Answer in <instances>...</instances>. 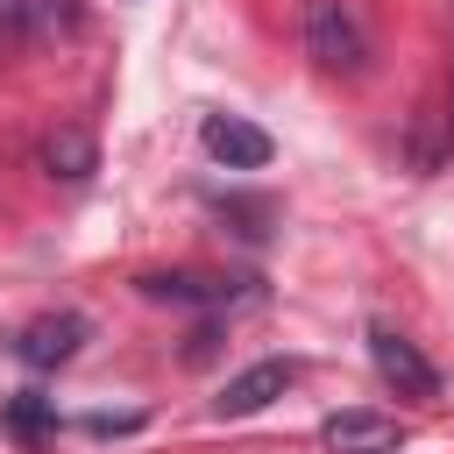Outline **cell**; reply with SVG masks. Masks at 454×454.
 I'll return each instance as SVG.
<instances>
[{"instance_id":"1","label":"cell","mask_w":454,"mask_h":454,"mask_svg":"<svg viewBox=\"0 0 454 454\" xmlns=\"http://www.w3.org/2000/svg\"><path fill=\"white\" fill-rule=\"evenodd\" d=\"M298 43L326 78H362L369 71V35H362L348 0H305L298 7Z\"/></svg>"},{"instance_id":"2","label":"cell","mask_w":454,"mask_h":454,"mask_svg":"<svg viewBox=\"0 0 454 454\" xmlns=\"http://www.w3.org/2000/svg\"><path fill=\"white\" fill-rule=\"evenodd\" d=\"M369 362H376V376H383L397 397H411V404H433V397H440V369H433L397 326H369Z\"/></svg>"},{"instance_id":"3","label":"cell","mask_w":454,"mask_h":454,"mask_svg":"<svg viewBox=\"0 0 454 454\" xmlns=\"http://www.w3.org/2000/svg\"><path fill=\"white\" fill-rule=\"evenodd\" d=\"M199 142H206V156L227 163V170H262V163H270V135H262L255 121H241V114H206Z\"/></svg>"},{"instance_id":"4","label":"cell","mask_w":454,"mask_h":454,"mask_svg":"<svg viewBox=\"0 0 454 454\" xmlns=\"http://www.w3.org/2000/svg\"><path fill=\"white\" fill-rule=\"evenodd\" d=\"M78 340H85V319H78V312H43V319H28V326L14 333V355H21L28 369H64V362L78 355Z\"/></svg>"},{"instance_id":"5","label":"cell","mask_w":454,"mask_h":454,"mask_svg":"<svg viewBox=\"0 0 454 454\" xmlns=\"http://www.w3.org/2000/svg\"><path fill=\"white\" fill-rule=\"evenodd\" d=\"M291 390V362H255V369H241V376H227V390L213 397V411L220 419H255L270 397H284Z\"/></svg>"},{"instance_id":"6","label":"cell","mask_w":454,"mask_h":454,"mask_svg":"<svg viewBox=\"0 0 454 454\" xmlns=\"http://www.w3.org/2000/svg\"><path fill=\"white\" fill-rule=\"evenodd\" d=\"M319 440L333 447V454H397V419H383V411H333L326 426H319Z\"/></svg>"},{"instance_id":"7","label":"cell","mask_w":454,"mask_h":454,"mask_svg":"<svg viewBox=\"0 0 454 454\" xmlns=\"http://www.w3.org/2000/svg\"><path fill=\"white\" fill-rule=\"evenodd\" d=\"M43 170L64 177V184H85V177L99 170L92 135H85V128H50V135H43Z\"/></svg>"},{"instance_id":"8","label":"cell","mask_w":454,"mask_h":454,"mask_svg":"<svg viewBox=\"0 0 454 454\" xmlns=\"http://www.w3.org/2000/svg\"><path fill=\"white\" fill-rule=\"evenodd\" d=\"M142 298H177V305H227L234 284L220 277H192V270H149L142 277Z\"/></svg>"},{"instance_id":"9","label":"cell","mask_w":454,"mask_h":454,"mask_svg":"<svg viewBox=\"0 0 454 454\" xmlns=\"http://www.w3.org/2000/svg\"><path fill=\"white\" fill-rule=\"evenodd\" d=\"M7 426H14V433H21V440H35V433H43V426H50V404H43V397H35V390H21V397H14V404H7Z\"/></svg>"},{"instance_id":"10","label":"cell","mask_w":454,"mask_h":454,"mask_svg":"<svg viewBox=\"0 0 454 454\" xmlns=\"http://www.w3.org/2000/svg\"><path fill=\"white\" fill-rule=\"evenodd\" d=\"M28 28V0H0V35H21Z\"/></svg>"},{"instance_id":"11","label":"cell","mask_w":454,"mask_h":454,"mask_svg":"<svg viewBox=\"0 0 454 454\" xmlns=\"http://www.w3.org/2000/svg\"><path fill=\"white\" fill-rule=\"evenodd\" d=\"M447 121H454V114H447Z\"/></svg>"}]
</instances>
